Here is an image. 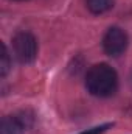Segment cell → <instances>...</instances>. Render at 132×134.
Returning a JSON list of instances; mask_svg holds the SVG:
<instances>
[{
    "instance_id": "2",
    "label": "cell",
    "mask_w": 132,
    "mask_h": 134,
    "mask_svg": "<svg viewBox=\"0 0 132 134\" xmlns=\"http://www.w3.org/2000/svg\"><path fill=\"white\" fill-rule=\"evenodd\" d=\"M13 50L20 63H33L37 56V41L31 33L20 31L13 37Z\"/></svg>"
},
{
    "instance_id": "6",
    "label": "cell",
    "mask_w": 132,
    "mask_h": 134,
    "mask_svg": "<svg viewBox=\"0 0 132 134\" xmlns=\"http://www.w3.org/2000/svg\"><path fill=\"white\" fill-rule=\"evenodd\" d=\"M11 69V58L8 53V48L5 44H2V55H0V75L6 76V73Z\"/></svg>"
},
{
    "instance_id": "4",
    "label": "cell",
    "mask_w": 132,
    "mask_h": 134,
    "mask_svg": "<svg viewBox=\"0 0 132 134\" xmlns=\"http://www.w3.org/2000/svg\"><path fill=\"white\" fill-rule=\"evenodd\" d=\"M25 122L20 117H13V115H6L2 120L0 125V134H23L25 133Z\"/></svg>"
},
{
    "instance_id": "1",
    "label": "cell",
    "mask_w": 132,
    "mask_h": 134,
    "mask_svg": "<svg viewBox=\"0 0 132 134\" xmlns=\"http://www.w3.org/2000/svg\"><path fill=\"white\" fill-rule=\"evenodd\" d=\"M86 87L95 97H110L118 87V75L109 64H97L86 75Z\"/></svg>"
},
{
    "instance_id": "3",
    "label": "cell",
    "mask_w": 132,
    "mask_h": 134,
    "mask_svg": "<svg viewBox=\"0 0 132 134\" xmlns=\"http://www.w3.org/2000/svg\"><path fill=\"white\" fill-rule=\"evenodd\" d=\"M103 48L110 56H120L128 48V34L120 27L109 28L103 37Z\"/></svg>"
},
{
    "instance_id": "7",
    "label": "cell",
    "mask_w": 132,
    "mask_h": 134,
    "mask_svg": "<svg viewBox=\"0 0 132 134\" xmlns=\"http://www.w3.org/2000/svg\"><path fill=\"white\" fill-rule=\"evenodd\" d=\"M110 126H113V123H104V125H99V126H95V128H90V130H86L79 134H104Z\"/></svg>"
},
{
    "instance_id": "8",
    "label": "cell",
    "mask_w": 132,
    "mask_h": 134,
    "mask_svg": "<svg viewBox=\"0 0 132 134\" xmlns=\"http://www.w3.org/2000/svg\"><path fill=\"white\" fill-rule=\"evenodd\" d=\"M17 2H23V0H17Z\"/></svg>"
},
{
    "instance_id": "5",
    "label": "cell",
    "mask_w": 132,
    "mask_h": 134,
    "mask_svg": "<svg viewBox=\"0 0 132 134\" xmlns=\"http://www.w3.org/2000/svg\"><path fill=\"white\" fill-rule=\"evenodd\" d=\"M87 8L93 14H103L113 8L115 0H87Z\"/></svg>"
}]
</instances>
